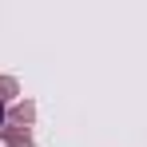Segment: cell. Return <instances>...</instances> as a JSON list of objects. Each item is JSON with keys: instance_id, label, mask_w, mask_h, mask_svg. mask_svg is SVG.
<instances>
[{"instance_id": "cell-3", "label": "cell", "mask_w": 147, "mask_h": 147, "mask_svg": "<svg viewBox=\"0 0 147 147\" xmlns=\"http://www.w3.org/2000/svg\"><path fill=\"white\" fill-rule=\"evenodd\" d=\"M8 96H16V80L4 76V80H0V99H8Z\"/></svg>"}, {"instance_id": "cell-4", "label": "cell", "mask_w": 147, "mask_h": 147, "mask_svg": "<svg viewBox=\"0 0 147 147\" xmlns=\"http://www.w3.org/2000/svg\"><path fill=\"white\" fill-rule=\"evenodd\" d=\"M0 127H4V103H0Z\"/></svg>"}, {"instance_id": "cell-2", "label": "cell", "mask_w": 147, "mask_h": 147, "mask_svg": "<svg viewBox=\"0 0 147 147\" xmlns=\"http://www.w3.org/2000/svg\"><path fill=\"white\" fill-rule=\"evenodd\" d=\"M32 115H36V111H32V103H20V107H12V119H16V123H28Z\"/></svg>"}, {"instance_id": "cell-1", "label": "cell", "mask_w": 147, "mask_h": 147, "mask_svg": "<svg viewBox=\"0 0 147 147\" xmlns=\"http://www.w3.org/2000/svg\"><path fill=\"white\" fill-rule=\"evenodd\" d=\"M4 135H8V147H32L28 131H4Z\"/></svg>"}]
</instances>
